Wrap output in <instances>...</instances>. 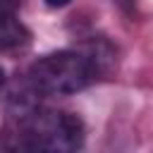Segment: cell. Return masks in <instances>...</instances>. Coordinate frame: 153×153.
<instances>
[{
    "instance_id": "cell-1",
    "label": "cell",
    "mask_w": 153,
    "mask_h": 153,
    "mask_svg": "<svg viewBox=\"0 0 153 153\" xmlns=\"http://www.w3.org/2000/svg\"><path fill=\"white\" fill-rule=\"evenodd\" d=\"M17 146L53 153L79 151L84 146V122L74 112L33 105L29 112L19 117Z\"/></svg>"
},
{
    "instance_id": "cell-2",
    "label": "cell",
    "mask_w": 153,
    "mask_h": 153,
    "mask_svg": "<svg viewBox=\"0 0 153 153\" xmlns=\"http://www.w3.org/2000/svg\"><path fill=\"white\" fill-rule=\"evenodd\" d=\"M93 79V65L81 48L45 53L26 72V84L38 96H72L84 91Z\"/></svg>"
},
{
    "instance_id": "cell-3",
    "label": "cell",
    "mask_w": 153,
    "mask_h": 153,
    "mask_svg": "<svg viewBox=\"0 0 153 153\" xmlns=\"http://www.w3.org/2000/svg\"><path fill=\"white\" fill-rule=\"evenodd\" d=\"M29 38H31L29 29L14 14H2L0 17V53L19 48V45L29 43Z\"/></svg>"
},
{
    "instance_id": "cell-4",
    "label": "cell",
    "mask_w": 153,
    "mask_h": 153,
    "mask_svg": "<svg viewBox=\"0 0 153 153\" xmlns=\"http://www.w3.org/2000/svg\"><path fill=\"white\" fill-rule=\"evenodd\" d=\"M19 7V0H0V17L2 14H14Z\"/></svg>"
},
{
    "instance_id": "cell-5",
    "label": "cell",
    "mask_w": 153,
    "mask_h": 153,
    "mask_svg": "<svg viewBox=\"0 0 153 153\" xmlns=\"http://www.w3.org/2000/svg\"><path fill=\"white\" fill-rule=\"evenodd\" d=\"M72 0H45V5L48 7H53V10H57V7H65V5H69Z\"/></svg>"
},
{
    "instance_id": "cell-6",
    "label": "cell",
    "mask_w": 153,
    "mask_h": 153,
    "mask_svg": "<svg viewBox=\"0 0 153 153\" xmlns=\"http://www.w3.org/2000/svg\"><path fill=\"white\" fill-rule=\"evenodd\" d=\"M122 10H127V12H131V7H134V0H115Z\"/></svg>"
},
{
    "instance_id": "cell-7",
    "label": "cell",
    "mask_w": 153,
    "mask_h": 153,
    "mask_svg": "<svg viewBox=\"0 0 153 153\" xmlns=\"http://www.w3.org/2000/svg\"><path fill=\"white\" fill-rule=\"evenodd\" d=\"M5 86V69H2V65H0V88Z\"/></svg>"
}]
</instances>
